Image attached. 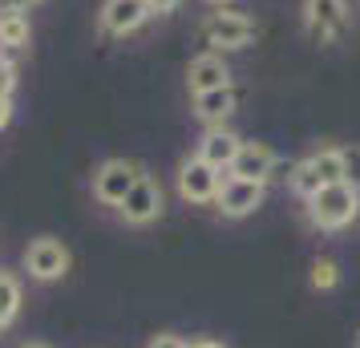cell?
Segmentation results:
<instances>
[{"mask_svg":"<svg viewBox=\"0 0 360 348\" xmlns=\"http://www.w3.org/2000/svg\"><path fill=\"white\" fill-rule=\"evenodd\" d=\"M360 215V191L348 183H332L308 199V219L320 231H340Z\"/></svg>","mask_w":360,"mask_h":348,"instance_id":"obj_1","label":"cell"},{"mask_svg":"<svg viewBox=\"0 0 360 348\" xmlns=\"http://www.w3.org/2000/svg\"><path fill=\"white\" fill-rule=\"evenodd\" d=\"M304 33L316 45H340L352 33V8L348 0H304Z\"/></svg>","mask_w":360,"mask_h":348,"instance_id":"obj_2","label":"cell"},{"mask_svg":"<svg viewBox=\"0 0 360 348\" xmlns=\"http://www.w3.org/2000/svg\"><path fill=\"white\" fill-rule=\"evenodd\" d=\"M259 33V25L255 17H247V13H231V8H214L202 17L198 25V37H202V45H211V49H247L251 41Z\"/></svg>","mask_w":360,"mask_h":348,"instance_id":"obj_3","label":"cell"},{"mask_svg":"<svg viewBox=\"0 0 360 348\" xmlns=\"http://www.w3.org/2000/svg\"><path fill=\"white\" fill-rule=\"evenodd\" d=\"M332 183H344V166H340V146H320L316 154L300 158L292 166V191L308 202L316 191H324Z\"/></svg>","mask_w":360,"mask_h":348,"instance_id":"obj_4","label":"cell"},{"mask_svg":"<svg viewBox=\"0 0 360 348\" xmlns=\"http://www.w3.org/2000/svg\"><path fill=\"white\" fill-rule=\"evenodd\" d=\"M174 186H179V199L182 202H195V207H207V202L219 199V186H223V170L211 166L207 158H182L179 170H174Z\"/></svg>","mask_w":360,"mask_h":348,"instance_id":"obj_5","label":"cell"},{"mask_svg":"<svg viewBox=\"0 0 360 348\" xmlns=\"http://www.w3.org/2000/svg\"><path fill=\"white\" fill-rule=\"evenodd\" d=\"M25 271H29V280L37 283H57L69 276V267H73V255L61 239H53V235H37L33 243L25 247Z\"/></svg>","mask_w":360,"mask_h":348,"instance_id":"obj_6","label":"cell"},{"mask_svg":"<svg viewBox=\"0 0 360 348\" xmlns=\"http://www.w3.org/2000/svg\"><path fill=\"white\" fill-rule=\"evenodd\" d=\"M166 211V195H162V183L150 174V170H142L138 174V183H134V191L126 195V202L117 207V215L126 219L130 227H150V223H158Z\"/></svg>","mask_w":360,"mask_h":348,"instance_id":"obj_7","label":"cell"},{"mask_svg":"<svg viewBox=\"0 0 360 348\" xmlns=\"http://www.w3.org/2000/svg\"><path fill=\"white\" fill-rule=\"evenodd\" d=\"M138 174H142V166L130 162V158H105V162L94 170V199L101 202V207H122L126 202V195L134 191V183H138Z\"/></svg>","mask_w":360,"mask_h":348,"instance_id":"obj_8","label":"cell"},{"mask_svg":"<svg viewBox=\"0 0 360 348\" xmlns=\"http://www.w3.org/2000/svg\"><path fill=\"white\" fill-rule=\"evenodd\" d=\"M263 199H267V183H251V179L227 174L223 186H219L214 207H219V215H227V219H247L263 207Z\"/></svg>","mask_w":360,"mask_h":348,"instance_id":"obj_9","label":"cell"},{"mask_svg":"<svg viewBox=\"0 0 360 348\" xmlns=\"http://www.w3.org/2000/svg\"><path fill=\"white\" fill-rule=\"evenodd\" d=\"M146 17H154L150 0H105L98 25H101V33H110V37H130L146 25Z\"/></svg>","mask_w":360,"mask_h":348,"instance_id":"obj_10","label":"cell"},{"mask_svg":"<svg viewBox=\"0 0 360 348\" xmlns=\"http://www.w3.org/2000/svg\"><path fill=\"white\" fill-rule=\"evenodd\" d=\"M223 85H235V82H231L227 57L219 49L198 53L195 61L186 65V89H191V98H195V94H207V89H223Z\"/></svg>","mask_w":360,"mask_h":348,"instance_id":"obj_11","label":"cell"},{"mask_svg":"<svg viewBox=\"0 0 360 348\" xmlns=\"http://www.w3.org/2000/svg\"><path fill=\"white\" fill-rule=\"evenodd\" d=\"M276 166H279V158L267 142H243L239 154H235V162H231V174L235 179H251V183H271Z\"/></svg>","mask_w":360,"mask_h":348,"instance_id":"obj_12","label":"cell"},{"mask_svg":"<svg viewBox=\"0 0 360 348\" xmlns=\"http://www.w3.org/2000/svg\"><path fill=\"white\" fill-rule=\"evenodd\" d=\"M239 146H243V138L235 130H227V126H207L202 142H198V158H207V162L219 166V170H231Z\"/></svg>","mask_w":360,"mask_h":348,"instance_id":"obj_13","label":"cell"},{"mask_svg":"<svg viewBox=\"0 0 360 348\" xmlns=\"http://www.w3.org/2000/svg\"><path fill=\"white\" fill-rule=\"evenodd\" d=\"M235 110H239V89H235V85L195 94V117L207 122V126H227V117L235 114Z\"/></svg>","mask_w":360,"mask_h":348,"instance_id":"obj_14","label":"cell"},{"mask_svg":"<svg viewBox=\"0 0 360 348\" xmlns=\"http://www.w3.org/2000/svg\"><path fill=\"white\" fill-rule=\"evenodd\" d=\"M29 37H33V25H29V13L25 8H4L0 13V53L13 61L17 53L29 49Z\"/></svg>","mask_w":360,"mask_h":348,"instance_id":"obj_15","label":"cell"},{"mask_svg":"<svg viewBox=\"0 0 360 348\" xmlns=\"http://www.w3.org/2000/svg\"><path fill=\"white\" fill-rule=\"evenodd\" d=\"M17 316H20V280L8 267H0V328H8Z\"/></svg>","mask_w":360,"mask_h":348,"instance_id":"obj_16","label":"cell"},{"mask_svg":"<svg viewBox=\"0 0 360 348\" xmlns=\"http://www.w3.org/2000/svg\"><path fill=\"white\" fill-rule=\"evenodd\" d=\"M308 283L316 288V292H332V288L340 283V264H336V259H328V255H320V259H311Z\"/></svg>","mask_w":360,"mask_h":348,"instance_id":"obj_17","label":"cell"},{"mask_svg":"<svg viewBox=\"0 0 360 348\" xmlns=\"http://www.w3.org/2000/svg\"><path fill=\"white\" fill-rule=\"evenodd\" d=\"M340 166H344V183L360 191V146L356 142L352 146H340Z\"/></svg>","mask_w":360,"mask_h":348,"instance_id":"obj_18","label":"cell"},{"mask_svg":"<svg viewBox=\"0 0 360 348\" xmlns=\"http://www.w3.org/2000/svg\"><path fill=\"white\" fill-rule=\"evenodd\" d=\"M146 348H186V340H182L179 332H158V336H150Z\"/></svg>","mask_w":360,"mask_h":348,"instance_id":"obj_19","label":"cell"},{"mask_svg":"<svg viewBox=\"0 0 360 348\" xmlns=\"http://www.w3.org/2000/svg\"><path fill=\"white\" fill-rule=\"evenodd\" d=\"M179 8V0H150V13L154 17H166V13H174Z\"/></svg>","mask_w":360,"mask_h":348,"instance_id":"obj_20","label":"cell"},{"mask_svg":"<svg viewBox=\"0 0 360 348\" xmlns=\"http://www.w3.org/2000/svg\"><path fill=\"white\" fill-rule=\"evenodd\" d=\"M8 122H13V98H4V94H0V130H4Z\"/></svg>","mask_w":360,"mask_h":348,"instance_id":"obj_21","label":"cell"},{"mask_svg":"<svg viewBox=\"0 0 360 348\" xmlns=\"http://www.w3.org/2000/svg\"><path fill=\"white\" fill-rule=\"evenodd\" d=\"M186 348H227L223 340H211V336H198V340H191Z\"/></svg>","mask_w":360,"mask_h":348,"instance_id":"obj_22","label":"cell"},{"mask_svg":"<svg viewBox=\"0 0 360 348\" xmlns=\"http://www.w3.org/2000/svg\"><path fill=\"white\" fill-rule=\"evenodd\" d=\"M33 4H41V0H4V8H25V13H29Z\"/></svg>","mask_w":360,"mask_h":348,"instance_id":"obj_23","label":"cell"},{"mask_svg":"<svg viewBox=\"0 0 360 348\" xmlns=\"http://www.w3.org/2000/svg\"><path fill=\"white\" fill-rule=\"evenodd\" d=\"M20 348H49V344H45V340H25Z\"/></svg>","mask_w":360,"mask_h":348,"instance_id":"obj_24","label":"cell"},{"mask_svg":"<svg viewBox=\"0 0 360 348\" xmlns=\"http://www.w3.org/2000/svg\"><path fill=\"white\" fill-rule=\"evenodd\" d=\"M211 4H214V8H227L231 0H211Z\"/></svg>","mask_w":360,"mask_h":348,"instance_id":"obj_25","label":"cell"},{"mask_svg":"<svg viewBox=\"0 0 360 348\" xmlns=\"http://www.w3.org/2000/svg\"><path fill=\"white\" fill-rule=\"evenodd\" d=\"M356 348H360V332H356Z\"/></svg>","mask_w":360,"mask_h":348,"instance_id":"obj_26","label":"cell"}]
</instances>
